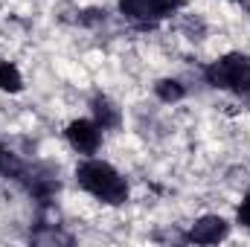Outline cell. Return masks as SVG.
I'll return each mask as SVG.
<instances>
[{
	"mask_svg": "<svg viewBox=\"0 0 250 247\" xmlns=\"http://www.w3.org/2000/svg\"><path fill=\"white\" fill-rule=\"evenodd\" d=\"M76 181L84 192H90L93 198L105 201V204H125L128 201V184L120 178V172L102 160H87L76 169Z\"/></svg>",
	"mask_w": 250,
	"mask_h": 247,
	"instance_id": "obj_1",
	"label": "cell"
},
{
	"mask_svg": "<svg viewBox=\"0 0 250 247\" xmlns=\"http://www.w3.org/2000/svg\"><path fill=\"white\" fill-rule=\"evenodd\" d=\"M207 82L221 90L250 93V59L242 53H230L207 67Z\"/></svg>",
	"mask_w": 250,
	"mask_h": 247,
	"instance_id": "obj_2",
	"label": "cell"
},
{
	"mask_svg": "<svg viewBox=\"0 0 250 247\" xmlns=\"http://www.w3.org/2000/svg\"><path fill=\"white\" fill-rule=\"evenodd\" d=\"M67 140H70V145H73L76 151H82V154H93V151L99 148L102 134H99V125L96 123L76 120V123L67 125Z\"/></svg>",
	"mask_w": 250,
	"mask_h": 247,
	"instance_id": "obj_3",
	"label": "cell"
},
{
	"mask_svg": "<svg viewBox=\"0 0 250 247\" xmlns=\"http://www.w3.org/2000/svg\"><path fill=\"white\" fill-rule=\"evenodd\" d=\"M227 221L224 218H218V215H204V218H198L195 224H192V230H189V242H195V245H218L221 239H227Z\"/></svg>",
	"mask_w": 250,
	"mask_h": 247,
	"instance_id": "obj_4",
	"label": "cell"
},
{
	"mask_svg": "<svg viewBox=\"0 0 250 247\" xmlns=\"http://www.w3.org/2000/svg\"><path fill=\"white\" fill-rule=\"evenodd\" d=\"M120 12L137 26H154L160 21L148 0H120Z\"/></svg>",
	"mask_w": 250,
	"mask_h": 247,
	"instance_id": "obj_5",
	"label": "cell"
},
{
	"mask_svg": "<svg viewBox=\"0 0 250 247\" xmlns=\"http://www.w3.org/2000/svg\"><path fill=\"white\" fill-rule=\"evenodd\" d=\"M90 108H93V117H96V125L105 131V128H117L120 125V108L108 99V96H96L93 102H90Z\"/></svg>",
	"mask_w": 250,
	"mask_h": 247,
	"instance_id": "obj_6",
	"label": "cell"
},
{
	"mask_svg": "<svg viewBox=\"0 0 250 247\" xmlns=\"http://www.w3.org/2000/svg\"><path fill=\"white\" fill-rule=\"evenodd\" d=\"M23 87V79H21V73H18V67L9 62L0 64V90H6V93H18Z\"/></svg>",
	"mask_w": 250,
	"mask_h": 247,
	"instance_id": "obj_7",
	"label": "cell"
},
{
	"mask_svg": "<svg viewBox=\"0 0 250 247\" xmlns=\"http://www.w3.org/2000/svg\"><path fill=\"white\" fill-rule=\"evenodd\" d=\"M154 93H157L163 102H178V99H184V84L175 82V79H160V82L154 84Z\"/></svg>",
	"mask_w": 250,
	"mask_h": 247,
	"instance_id": "obj_8",
	"label": "cell"
},
{
	"mask_svg": "<svg viewBox=\"0 0 250 247\" xmlns=\"http://www.w3.org/2000/svg\"><path fill=\"white\" fill-rule=\"evenodd\" d=\"M0 175H12V178L21 175V163L9 151H3V148H0Z\"/></svg>",
	"mask_w": 250,
	"mask_h": 247,
	"instance_id": "obj_9",
	"label": "cell"
},
{
	"mask_svg": "<svg viewBox=\"0 0 250 247\" xmlns=\"http://www.w3.org/2000/svg\"><path fill=\"white\" fill-rule=\"evenodd\" d=\"M148 3H151V9H154L157 18H166V15H172L175 9H181L184 0H148Z\"/></svg>",
	"mask_w": 250,
	"mask_h": 247,
	"instance_id": "obj_10",
	"label": "cell"
},
{
	"mask_svg": "<svg viewBox=\"0 0 250 247\" xmlns=\"http://www.w3.org/2000/svg\"><path fill=\"white\" fill-rule=\"evenodd\" d=\"M239 224L250 227V195L242 201V206H239Z\"/></svg>",
	"mask_w": 250,
	"mask_h": 247,
	"instance_id": "obj_11",
	"label": "cell"
},
{
	"mask_svg": "<svg viewBox=\"0 0 250 247\" xmlns=\"http://www.w3.org/2000/svg\"><path fill=\"white\" fill-rule=\"evenodd\" d=\"M242 6H245V9H250V0H242Z\"/></svg>",
	"mask_w": 250,
	"mask_h": 247,
	"instance_id": "obj_12",
	"label": "cell"
}]
</instances>
